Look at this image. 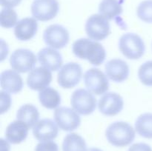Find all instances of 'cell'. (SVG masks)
I'll return each instance as SVG.
<instances>
[{
	"label": "cell",
	"instance_id": "ffe728a7",
	"mask_svg": "<svg viewBox=\"0 0 152 151\" xmlns=\"http://www.w3.org/2000/svg\"><path fill=\"white\" fill-rule=\"evenodd\" d=\"M99 13L108 21L115 19L123 13L122 3L119 0H102L99 5Z\"/></svg>",
	"mask_w": 152,
	"mask_h": 151
},
{
	"label": "cell",
	"instance_id": "ac0fdd59",
	"mask_svg": "<svg viewBox=\"0 0 152 151\" xmlns=\"http://www.w3.org/2000/svg\"><path fill=\"white\" fill-rule=\"evenodd\" d=\"M0 83L2 90L9 93H17L23 88V81L16 71L6 70L1 74Z\"/></svg>",
	"mask_w": 152,
	"mask_h": 151
},
{
	"label": "cell",
	"instance_id": "cb8c5ba5",
	"mask_svg": "<svg viewBox=\"0 0 152 151\" xmlns=\"http://www.w3.org/2000/svg\"><path fill=\"white\" fill-rule=\"evenodd\" d=\"M137 133L145 139H152V113L142 114L135 122Z\"/></svg>",
	"mask_w": 152,
	"mask_h": 151
},
{
	"label": "cell",
	"instance_id": "6da1fadb",
	"mask_svg": "<svg viewBox=\"0 0 152 151\" xmlns=\"http://www.w3.org/2000/svg\"><path fill=\"white\" fill-rule=\"evenodd\" d=\"M72 51L76 56L86 59L95 66L103 63L106 57V52L103 46L91 38H80L74 41Z\"/></svg>",
	"mask_w": 152,
	"mask_h": 151
},
{
	"label": "cell",
	"instance_id": "ba28073f",
	"mask_svg": "<svg viewBox=\"0 0 152 151\" xmlns=\"http://www.w3.org/2000/svg\"><path fill=\"white\" fill-rule=\"evenodd\" d=\"M82 76L81 66L76 62H68L63 65L58 73V84L63 88H73L80 83Z\"/></svg>",
	"mask_w": 152,
	"mask_h": 151
},
{
	"label": "cell",
	"instance_id": "4fadbf2b",
	"mask_svg": "<svg viewBox=\"0 0 152 151\" xmlns=\"http://www.w3.org/2000/svg\"><path fill=\"white\" fill-rule=\"evenodd\" d=\"M52 81L50 70L44 67H38L30 71L27 78V84L31 90L42 91L48 87Z\"/></svg>",
	"mask_w": 152,
	"mask_h": 151
},
{
	"label": "cell",
	"instance_id": "f546056e",
	"mask_svg": "<svg viewBox=\"0 0 152 151\" xmlns=\"http://www.w3.org/2000/svg\"><path fill=\"white\" fill-rule=\"evenodd\" d=\"M128 151H152V149L145 143H136L132 144Z\"/></svg>",
	"mask_w": 152,
	"mask_h": 151
},
{
	"label": "cell",
	"instance_id": "9c48e42d",
	"mask_svg": "<svg viewBox=\"0 0 152 151\" xmlns=\"http://www.w3.org/2000/svg\"><path fill=\"white\" fill-rule=\"evenodd\" d=\"M59 8L57 0H34L31 10L32 16L37 20L47 22L56 17Z\"/></svg>",
	"mask_w": 152,
	"mask_h": 151
},
{
	"label": "cell",
	"instance_id": "8992f818",
	"mask_svg": "<svg viewBox=\"0 0 152 151\" xmlns=\"http://www.w3.org/2000/svg\"><path fill=\"white\" fill-rule=\"evenodd\" d=\"M37 62V57L31 50L28 49H17L10 56L11 68L18 73H27L34 69Z\"/></svg>",
	"mask_w": 152,
	"mask_h": 151
},
{
	"label": "cell",
	"instance_id": "8fae6325",
	"mask_svg": "<svg viewBox=\"0 0 152 151\" xmlns=\"http://www.w3.org/2000/svg\"><path fill=\"white\" fill-rule=\"evenodd\" d=\"M54 120L58 127L64 131H73L78 128L81 119L78 113L67 107H60L54 111Z\"/></svg>",
	"mask_w": 152,
	"mask_h": 151
},
{
	"label": "cell",
	"instance_id": "5bb4252c",
	"mask_svg": "<svg viewBox=\"0 0 152 151\" xmlns=\"http://www.w3.org/2000/svg\"><path fill=\"white\" fill-rule=\"evenodd\" d=\"M58 127L56 123L53 120L44 118L34 125L33 127V134L40 142H48L56 139L59 133Z\"/></svg>",
	"mask_w": 152,
	"mask_h": 151
},
{
	"label": "cell",
	"instance_id": "7a4b0ae2",
	"mask_svg": "<svg viewBox=\"0 0 152 151\" xmlns=\"http://www.w3.org/2000/svg\"><path fill=\"white\" fill-rule=\"evenodd\" d=\"M107 140L113 146L123 147L130 144L135 139V130L124 121H116L108 126L105 131Z\"/></svg>",
	"mask_w": 152,
	"mask_h": 151
},
{
	"label": "cell",
	"instance_id": "30bf717a",
	"mask_svg": "<svg viewBox=\"0 0 152 151\" xmlns=\"http://www.w3.org/2000/svg\"><path fill=\"white\" fill-rule=\"evenodd\" d=\"M43 39L45 43L52 48H63L68 44L69 33L62 25H51L44 30Z\"/></svg>",
	"mask_w": 152,
	"mask_h": 151
},
{
	"label": "cell",
	"instance_id": "3957f363",
	"mask_svg": "<svg viewBox=\"0 0 152 151\" xmlns=\"http://www.w3.org/2000/svg\"><path fill=\"white\" fill-rule=\"evenodd\" d=\"M119 48L125 57L135 60L143 56L145 46L143 40L139 35L128 33L120 37Z\"/></svg>",
	"mask_w": 152,
	"mask_h": 151
},
{
	"label": "cell",
	"instance_id": "5b68a950",
	"mask_svg": "<svg viewBox=\"0 0 152 151\" xmlns=\"http://www.w3.org/2000/svg\"><path fill=\"white\" fill-rule=\"evenodd\" d=\"M86 31L89 38L94 41H102L110 33L109 22L99 13L94 14L86 22Z\"/></svg>",
	"mask_w": 152,
	"mask_h": 151
},
{
	"label": "cell",
	"instance_id": "4316f807",
	"mask_svg": "<svg viewBox=\"0 0 152 151\" xmlns=\"http://www.w3.org/2000/svg\"><path fill=\"white\" fill-rule=\"evenodd\" d=\"M138 77L145 86H152V61L142 64L138 70Z\"/></svg>",
	"mask_w": 152,
	"mask_h": 151
},
{
	"label": "cell",
	"instance_id": "d6a6232c",
	"mask_svg": "<svg viewBox=\"0 0 152 151\" xmlns=\"http://www.w3.org/2000/svg\"><path fill=\"white\" fill-rule=\"evenodd\" d=\"M87 151H102V150L99 149V148H96V147H91L90 149L88 150Z\"/></svg>",
	"mask_w": 152,
	"mask_h": 151
},
{
	"label": "cell",
	"instance_id": "7402d4cb",
	"mask_svg": "<svg viewBox=\"0 0 152 151\" xmlns=\"http://www.w3.org/2000/svg\"><path fill=\"white\" fill-rule=\"evenodd\" d=\"M39 99L44 107L53 110L61 104V96L58 91L52 87H47L39 93Z\"/></svg>",
	"mask_w": 152,
	"mask_h": 151
},
{
	"label": "cell",
	"instance_id": "484cf974",
	"mask_svg": "<svg viewBox=\"0 0 152 151\" xmlns=\"http://www.w3.org/2000/svg\"><path fill=\"white\" fill-rule=\"evenodd\" d=\"M137 15L143 22L152 23V0L142 1L137 9Z\"/></svg>",
	"mask_w": 152,
	"mask_h": 151
},
{
	"label": "cell",
	"instance_id": "83f0119b",
	"mask_svg": "<svg viewBox=\"0 0 152 151\" xmlns=\"http://www.w3.org/2000/svg\"><path fill=\"white\" fill-rule=\"evenodd\" d=\"M35 151H59L58 145L52 141L42 142L37 145Z\"/></svg>",
	"mask_w": 152,
	"mask_h": 151
},
{
	"label": "cell",
	"instance_id": "52a82bcc",
	"mask_svg": "<svg viewBox=\"0 0 152 151\" xmlns=\"http://www.w3.org/2000/svg\"><path fill=\"white\" fill-rule=\"evenodd\" d=\"M84 81L88 91L97 96L105 93L109 88L108 76L97 68H91L86 71Z\"/></svg>",
	"mask_w": 152,
	"mask_h": 151
},
{
	"label": "cell",
	"instance_id": "e0dca14e",
	"mask_svg": "<svg viewBox=\"0 0 152 151\" xmlns=\"http://www.w3.org/2000/svg\"><path fill=\"white\" fill-rule=\"evenodd\" d=\"M38 23L35 18L26 17L17 22L14 28V35L18 40L28 41L34 38L37 33Z\"/></svg>",
	"mask_w": 152,
	"mask_h": 151
},
{
	"label": "cell",
	"instance_id": "1f68e13d",
	"mask_svg": "<svg viewBox=\"0 0 152 151\" xmlns=\"http://www.w3.org/2000/svg\"><path fill=\"white\" fill-rule=\"evenodd\" d=\"M1 151H10V145L8 142L1 139Z\"/></svg>",
	"mask_w": 152,
	"mask_h": 151
},
{
	"label": "cell",
	"instance_id": "603a6c76",
	"mask_svg": "<svg viewBox=\"0 0 152 151\" xmlns=\"http://www.w3.org/2000/svg\"><path fill=\"white\" fill-rule=\"evenodd\" d=\"M63 151H87L86 141L80 135L71 133L67 135L62 143Z\"/></svg>",
	"mask_w": 152,
	"mask_h": 151
},
{
	"label": "cell",
	"instance_id": "4dcf8cb0",
	"mask_svg": "<svg viewBox=\"0 0 152 151\" xmlns=\"http://www.w3.org/2000/svg\"><path fill=\"white\" fill-rule=\"evenodd\" d=\"M22 0H0L1 5L4 8H13L21 3Z\"/></svg>",
	"mask_w": 152,
	"mask_h": 151
},
{
	"label": "cell",
	"instance_id": "d4e9b609",
	"mask_svg": "<svg viewBox=\"0 0 152 151\" xmlns=\"http://www.w3.org/2000/svg\"><path fill=\"white\" fill-rule=\"evenodd\" d=\"M18 16L13 8H3L0 13V24L2 28H11L16 25Z\"/></svg>",
	"mask_w": 152,
	"mask_h": 151
},
{
	"label": "cell",
	"instance_id": "f1b7e54d",
	"mask_svg": "<svg viewBox=\"0 0 152 151\" xmlns=\"http://www.w3.org/2000/svg\"><path fill=\"white\" fill-rule=\"evenodd\" d=\"M0 96H1V114H3L10 109L11 105V98L10 95L4 90L0 91Z\"/></svg>",
	"mask_w": 152,
	"mask_h": 151
},
{
	"label": "cell",
	"instance_id": "9a60e30c",
	"mask_svg": "<svg viewBox=\"0 0 152 151\" xmlns=\"http://www.w3.org/2000/svg\"><path fill=\"white\" fill-rule=\"evenodd\" d=\"M105 73L112 81L123 82L129 76V67L125 61L120 59H114L108 61L105 65Z\"/></svg>",
	"mask_w": 152,
	"mask_h": 151
},
{
	"label": "cell",
	"instance_id": "7c38bea8",
	"mask_svg": "<svg viewBox=\"0 0 152 151\" xmlns=\"http://www.w3.org/2000/svg\"><path fill=\"white\" fill-rule=\"evenodd\" d=\"M124 102L120 94L113 92L105 93L99 99L98 108L100 113L107 116H114L122 111Z\"/></svg>",
	"mask_w": 152,
	"mask_h": 151
},
{
	"label": "cell",
	"instance_id": "44dd1931",
	"mask_svg": "<svg viewBox=\"0 0 152 151\" xmlns=\"http://www.w3.org/2000/svg\"><path fill=\"white\" fill-rule=\"evenodd\" d=\"M17 120L25 122L29 128L34 127V125L38 122L39 118V113L38 109L31 104L24 105L18 110L16 113Z\"/></svg>",
	"mask_w": 152,
	"mask_h": 151
},
{
	"label": "cell",
	"instance_id": "d6986e66",
	"mask_svg": "<svg viewBox=\"0 0 152 151\" xmlns=\"http://www.w3.org/2000/svg\"><path fill=\"white\" fill-rule=\"evenodd\" d=\"M29 129V127L20 120L13 121L6 128V139L13 144H20L26 139Z\"/></svg>",
	"mask_w": 152,
	"mask_h": 151
},
{
	"label": "cell",
	"instance_id": "277c9868",
	"mask_svg": "<svg viewBox=\"0 0 152 151\" xmlns=\"http://www.w3.org/2000/svg\"><path fill=\"white\" fill-rule=\"evenodd\" d=\"M73 109L83 115L91 114L96 107V99L92 93L85 89H78L73 93L71 99Z\"/></svg>",
	"mask_w": 152,
	"mask_h": 151
},
{
	"label": "cell",
	"instance_id": "2e32d148",
	"mask_svg": "<svg viewBox=\"0 0 152 151\" xmlns=\"http://www.w3.org/2000/svg\"><path fill=\"white\" fill-rule=\"evenodd\" d=\"M37 59L42 66L50 71L60 70L63 62L61 53L52 47L42 49L37 54Z\"/></svg>",
	"mask_w": 152,
	"mask_h": 151
}]
</instances>
